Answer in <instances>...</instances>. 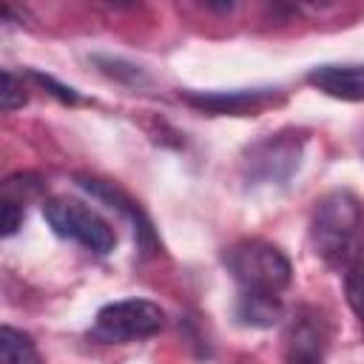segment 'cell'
Listing matches in <instances>:
<instances>
[{"label": "cell", "instance_id": "30bf717a", "mask_svg": "<svg viewBox=\"0 0 364 364\" xmlns=\"http://www.w3.org/2000/svg\"><path fill=\"white\" fill-rule=\"evenodd\" d=\"M26 102V88H23V80H17L11 71H3V88H0V105L3 111H17L20 105Z\"/></svg>", "mask_w": 364, "mask_h": 364}, {"label": "cell", "instance_id": "6da1fadb", "mask_svg": "<svg viewBox=\"0 0 364 364\" xmlns=\"http://www.w3.org/2000/svg\"><path fill=\"white\" fill-rule=\"evenodd\" d=\"M222 259L242 293L253 296H279L293 276L287 256L264 239H242L230 245Z\"/></svg>", "mask_w": 364, "mask_h": 364}, {"label": "cell", "instance_id": "ba28073f", "mask_svg": "<svg viewBox=\"0 0 364 364\" xmlns=\"http://www.w3.org/2000/svg\"><path fill=\"white\" fill-rule=\"evenodd\" d=\"M279 316H282L279 296H253V293H242V299H239V318H242L245 324L270 327V324H276Z\"/></svg>", "mask_w": 364, "mask_h": 364}, {"label": "cell", "instance_id": "5b68a950", "mask_svg": "<svg viewBox=\"0 0 364 364\" xmlns=\"http://www.w3.org/2000/svg\"><path fill=\"white\" fill-rule=\"evenodd\" d=\"M307 82L327 97L361 102L364 100V63H344V65H316L307 74Z\"/></svg>", "mask_w": 364, "mask_h": 364}, {"label": "cell", "instance_id": "277c9868", "mask_svg": "<svg viewBox=\"0 0 364 364\" xmlns=\"http://www.w3.org/2000/svg\"><path fill=\"white\" fill-rule=\"evenodd\" d=\"M165 313L159 304L148 299H122L105 304L91 327V336L102 344H128L151 338L162 330Z\"/></svg>", "mask_w": 364, "mask_h": 364}, {"label": "cell", "instance_id": "4fadbf2b", "mask_svg": "<svg viewBox=\"0 0 364 364\" xmlns=\"http://www.w3.org/2000/svg\"><path fill=\"white\" fill-rule=\"evenodd\" d=\"M290 364H321V350L290 347Z\"/></svg>", "mask_w": 364, "mask_h": 364}, {"label": "cell", "instance_id": "9c48e42d", "mask_svg": "<svg viewBox=\"0 0 364 364\" xmlns=\"http://www.w3.org/2000/svg\"><path fill=\"white\" fill-rule=\"evenodd\" d=\"M344 293H347V301H350L353 313L364 324V262H355V264L347 267V273H344Z\"/></svg>", "mask_w": 364, "mask_h": 364}, {"label": "cell", "instance_id": "8fae6325", "mask_svg": "<svg viewBox=\"0 0 364 364\" xmlns=\"http://www.w3.org/2000/svg\"><path fill=\"white\" fill-rule=\"evenodd\" d=\"M0 216H3V236H14L17 228L23 225V208H20L14 199L3 196V202H0Z\"/></svg>", "mask_w": 364, "mask_h": 364}, {"label": "cell", "instance_id": "7c38bea8", "mask_svg": "<svg viewBox=\"0 0 364 364\" xmlns=\"http://www.w3.org/2000/svg\"><path fill=\"white\" fill-rule=\"evenodd\" d=\"M31 77L40 82V85H46V88H54L51 94H57L63 102H80V94L74 91V88H65V85H60V82H54L51 77H43L40 71H31Z\"/></svg>", "mask_w": 364, "mask_h": 364}, {"label": "cell", "instance_id": "7a4b0ae2", "mask_svg": "<svg viewBox=\"0 0 364 364\" xmlns=\"http://www.w3.org/2000/svg\"><path fill=\"white\" fill-rule=\"evenodd\" d=\"M358 228H361V205L350 191H333L316 202L310 239L324 262L330 264L347 262L355 250Z\"/></svg>", "mask_w": 364, "mask_h": 364}, {"label": "cell", "instance_id": "52a82bcc", "mask_svg": "<svg viewBox=\"0 0 364 364\" xmlns=\"http://www.w3.org/2000/svg\"><path fill=\"white\" fill-rule=\"evenodd\" d=\"M0 364H40L31 336L14 327L0 330Z\"/></svg>", "mask_w": 364, "mask_h": 364}, {"label": "cell", "instance_id": "8992f818", "mask_svg": "<svg viewBox=\"0 0 364 364\" xmlns=\"http://www.w3.org/2000/svg\"><path fill=\"white\" fill-rule=\"evenodd\" d=\"M273 97V88H253V91H210V94H185V100L196 108L213 114H247L262 108Z\"/></svg>", "mask_w": 364, "mask_h": 364}, {"label": "cell", "instance_id": "3957f363", "mask_svg": "<svg viewBox=\"0 0 364 364\" xmlns=\"http://www.w3.org/2000/svg\"><path fill=\"white\" fill-rule=\"evenodd\" d=\"M43 216H46L48 228L57 236H63L68 242H77L85 250L97 253V256L111 253L114 245H117L114 228L97 210H91L88 205H82L77 199H68V196H51V199H46L43 202Z\"/></svg>", "mask_w": 364, "mask_h": 364}]
</instances>
